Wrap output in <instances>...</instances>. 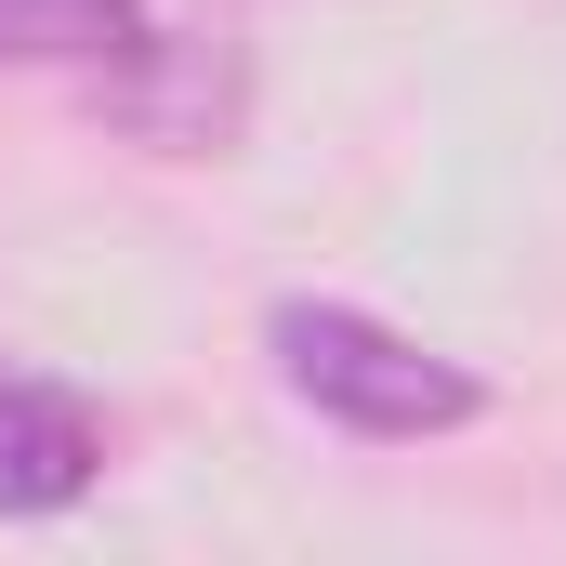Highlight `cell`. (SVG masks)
Returning a JSON list of instances; mask_svg holds the SVG:
<instances>
[{
  "label": "cell",
  "instance_id": "cell-1",
  "mask_svg": "<svg viewBox=\"0 0 566 566\" xmlns=\"http://www.w3.org/2000/svg\"><path fill=\"white\" fill-rule=\"evenodd\" d=\"M264 356H277L290 409H316V422L356 434V448H434V434L488 422V382H474L461 356H434L422 329L369 316V303L290 290V303H264Z\"/></svg>",
  "mask_w": 566,
  "mask_h": 566
},
{
  "label": "cell",
  "instance_id": "cell-4",
  "mask_svg": "<svg viewBox=\"0 0 566 566\" xmlns=\"http://www.w3.org/2000/svg\"><path fill=\"white\" fill-rule=\"evenodd\" d=\"M158 40L145 0H0V66H133Z\"/></svg>",
  "mask_w": 566,
  "mask_h": 566
},
{
  "label": "cell",
  "instance_id": "cell-3",
  "mask_svg": "<svg viewBox=\"0 0 566 566\" xmlns=\"http://www.w3.org/2000/svg\"><path fill=\"white\" fill-rule=\"evenodd\" d=\"M119 119H133L145 145H171V158L238 145V53H211V40H145L133 66H119Z\"/></svg>",
  "mask_w": 566,
  "mask_h": 566
},
{
  "label": "cell",
  "instance_id": "cell-2",
  "mask_svg": "<svg viewBox=\"0 0 566 566\" xmlns=\"http://www.w3.org/2000/svg\"><path fill=\"white\" fill-rule=\"evenodd\" d=\"M93 474H106L93 396H66L40 369H0V514L13 527L27 514H66V501H93Z\"/></svg>",
  "mask_w": 566,
  "mask_h": 566
}]
</instances>
